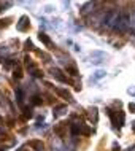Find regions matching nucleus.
Masks as SVG:
<instances>
[{
  "label": "nucleus",
  "instance_id": "nucleus-7",
  "mask_svg": "<svg viewBox=\"0 0 135 151\" xmlns=\"http://www.w3.org/2000/svg\"><path fill=\"white\" fill-rule=\"evenodd\" d=\"M65 72H67L68 75H72V76H78V75H80V72H78V68H76L75 64L67 65V67H65Z\"/></svg>",
  "mask_w": 135,
  "mask_h": 151
},
{
  "label": "nucleus",
  "instance_id": "nucleus-6",
  "mask_svg": "<svg viewBox=\"0 0 135 151\" xmlns=\"http://www.w3.org/2000/svg\"><path fill=\"white\" fill-rule=\"evenodd\" d=\"M38 40H40L43 45H46V46H51V45H52L51 38H50L46 34H45V32H40V34H38Z\"/></svg>",
  "mask_w": 135,
  "mask_h": 151
},
{
  "label": "nucleus",
  "instance_id": "nucleus-13",
  "mask_svg": "<svg viewBox=\"0 0 135 151\" xmlns=\"http://www.w3.org/2000/svg\"><path fill=\"white\" fill-rule=\"evenodd\" d=\"M29 73H32V75H34L35 78H43V75H45V73H43L42 70H38V68H34V70L29 72Z\"/></svg>",
  "mask_w": 135,
  "mask_h": 151
},
{
  "label": "nucleus",
  "instance_id": "nucleus-18",
  "mask_svg": "<svg viewBox=\"0 0 135 151\" xmlns=\"http://www.w3.org/2000/svg\"><path fill=\"white\" fill-rule=\"evenodd\" d=\"M134 132H135V126H134Z\"/></svg>",
  "mask_w": 135,
  "mask_h": 151
},
{
  "label": "nucleus",
  "instance_id": "nucleus-5",
  "mask_svg": "<svg viewBox=\"0 0 135 151\" xmlns=\"http://www.w3.org/2000/svg\"><path fill=\"white\" fill-rule=\"evenodd\" d=\"M16 102H18L19 107L24 108V92H22V88L16 89Z\"/></svg>",
  "mask_w": 135,
  "mask_h": 151
},
{
  "label": "nucleus",
  "instance_id": "nucleus-8",
  "mask_svg": "<svg viewBox=\"0 0 135 151\" xmlns=\"http://www.w3.org/2000/svg\"><path fill=\"white\" fill-rule=\"evenodd\" d=\"M2 64L5 68H11V67H14V65H18V62H16L14 59H6V58L2 59Z\"/></svg>",
  "mask_w": 135,
  "mask_h": 151
},
{
  "label": "nucleus",
  "instance_id": "nucleus-11",
  "mask_svg": "<svg viewBox=\"0 0 135 151\" xmlns=\"http://www.w3.org/2000/svg\"><path fill=\"white\" fill-rule=\"evenodd\" d=\"M105 75H107L105 70H97L96 73H94V76H92V81H99L102 78H105Z\"/></svg>",
  "mask_w": 135,
  "mask_h": 151
},
{
  "label": "nucleus",
  "instance_id": "nucleus-15",
  "mask_svg": "<svg viewBox=\"0 0 135 151\" xmlns=\"http://www.w3.org/2000/svg\"><path fill=\"white\" fill-rule=\"evenodd\" d=\"M24 46H26V50H29V51L34 50V45H32L30 40H26V42H24Z\"/></svg>",
  "mask_w": 135,
  "mask_h": 151
},
{
  "label": "nucleus",
  "instance_id": "nucleus-2",
  "mask_svg": "<svg viewBox=\"0 0 135 151\" xmlns=\"http://www.w3.org/2000/svg\"><path fill=\"white\" fill-rule=\"evenodd\" d=\"M54 91H56V94H57V96H60V97H62L64 100H67V102H70V104H73V97H72V94L68 92L67 89H62V88H56Z\"/></svg>",
  "mask_w": 135,
  "mask_h": 151
},
{
  "label": "nucleus",
  "instance_id": "nucleus-3",
  "mask_svg": "<svg viewBox=\"0 0 135 151\" xmlns=\"http://www.w3.org/2000/svg\"><path fill=\"white\" fill-rule=\"evenodd\" d=\"M51 75L54 76L56 80H59L60 83H67V76L62 73V70H60V68H57V67H56V68H51Z\"/></svg>",
  "mask_w": 135,
  "mask_h": 151
},
{
  "label": "nucleus",
  "instance_id": "nucleus-4",
  "mask_svg": "<svg viewBox=\"0 0 135 151\" xmlns=\"http://www.w3.org/2000/svg\"><path fill=\"white\" fill-rule=\"evenodd\" d=\"M27 145L30 146V148H34L35 151H43L45 150V145H43L42 140H30Z\"/></svg>",
  "mask_w": 135,
  "mask_h": 151
},
{
  "label": "nucleus",
  "instance_id": "nucleus-14",
  "mask_svg": "<svg viewBox=\"0 0 135 151\" xmlns=\"http://www.w3.org/2000/svg\"><path fill=\"white\" fill-rule=\"evenodd\" d=\"M32 116H34V113H32V108L24 107V119H27V118H32Z\"/></svg>",
  "mask_w": 135,
  "mask_h": 151
},
{
  "label": "nucleus",
  "instance_id": "nucleus-1",
  "mask_svg": "<svg viewBox=\"0 0 135 151\" xmlns=\"http://www.w3.org/2000/svg\"><path fill=\"white\" fill-rule=\"evenodd\" d=\"M29 27H30V19H29V16H21L18 24H16V29L21 30V32H26V30H29Z\"/></svg>",
  "mask_w": 135,
  "mask_h": 151
},
{
  "label": "nucleus",
  "instance_id": "nucleus-12",
  "mask_svg": "<svg viewBox=\"0 0 135 151\" xmlns=\"http://www.w3.org/2000/svg\"><path fill=\"white\" fill-rule=\"evenodd\" d=\"M30 104L32 105H42V99H40L38 94H35V96L30 97Z\"/></svg>",
  "mask_w": 135,
  "mask_h": 151
},
{
  "label": "nucleus",
  "instance_id": "nucleus-17",
  "mask_svg": "<svg viewBox=\"0 0 135 151\" xmlns=\"http://www.w3.org/2000/svg\"><path fill=\"white\" fill-rule=\"evenodd\" d=\"M129 110L130 113H135V104H129Z\"/></svg>",
  "mask_w": 135,
  "mask_h": 151
},
{
  "label": "nucleus",
  "instance_id": "nucleus-9",
  "mask_svg": "<svg viewBox=\"0 0 135 151\" xmlns=\"http://www.w3.org/2000/svg\"><path fill=\"white\" fill-rule=\"evenodd\" d=\"M67 111V105H56L54 107V116H59V115H62V113Z\"/></svg>",
  "mask_w": 135,
  "mask_h": 151
},
{
  "label": "nucleus",
  "instance_id": "nucleus-16",
  "mask_svg": "<svg viewBox=\"0 0 135 151\" xmlns=\"http://www.w3.org/2000/svg\"><path fill=\"white\" fill-rule=\"evenodd\" d=\"M10 21H11V19H5V21L2 19V21H0V27H6L8 24H10Z\"/></svg>",
  "mask_w": 135,
  "mask_h": 151
},
{
  "label": "nucleus",
  "instance_id": "nucleus-10",
  "mask_svg": "<svg viewBox=\"0 0 135 151\" xmlns=\"http://www.w3.org/2000/svg\"><path fill=\"white\" fill-rule=\"evenodd\" d=\"M13 76H14V80H21L22 78V67H21V65H16V67H14Z\"/></svg>",
  "mask_w": 135,
  "mask_h": 151
}]
</instances>
